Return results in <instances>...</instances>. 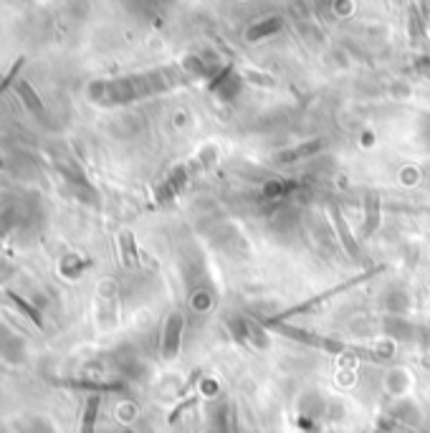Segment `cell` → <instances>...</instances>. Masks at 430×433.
I'll use <instances>...</instances> for the list:
<instances>
[{
  "label": "cell",
  "mask_w": 430,
  "mask_h": 433,
  "mask_svg": "<svg viewBox=\"0 0 430 433\" xmlns=\"http://www.w3.org/2000/svg\"><path fill=\"white\" fill-rule=\"evenodd\" d=\"M193 74L185 66H162L154 71H142L132 77L122 79H106V81H94L89 84V99L97 104H129L137 99L154 97L162 91H170L175 86L188 84Z\"/></svg>",
  "instance_id": "6da1fadb"
},
{
  "label": "cell",
  "mask_w": 430,
  "mask_h": 433,
  "mask_svg": "<svg viewBox=\"0 0 430 433\" xmlns=\"http://www.w3.org/2000/svg\"><path fill=\"white\" fill-rule=\"evenodd\" d=\"M215 160H218V147L208 145V147H202V150H198L193 157H188V160L180 162L177 168H173L165 175V180L160 182V188L154 190V203H157V205H167L170 200H175L195 175H200L202 170H208Z\"/></svg>",
  "instance_id": "7a4b0ae2"
},
{
  "label": "cell",
  "mask_w": 430,
  "mask_h": 433,
  "mask_svg": "<svg viewBox=\"0 0 430 433\" xmlns=\"http://www.w3.org/2000/svg\"><path fill=\"white\" fill-rule=\"evenodd\" d=\"M266 327H273L278 329L284 337L294 340V343H301V345H309V347H317V349H324V352H332V355H352V347L347 343H340V340H334V337H324V335H317V332H309V329H301V327H292V324H284V322H271L266 320Z\"/></svg>",
  "instance_id": "3957f363"
},
{
  "label": "cell",
  "mask_w": 430,
  "mask_h": 433,
  "mask_svg": "<svg viewBox=\"0 0 430 433\" xmlns=\"http://www.w3.org/2000/svg\"><path fill=\"white\" fill-rule=\"evenodd\" d=\"M380 271H382L380 266H375V269H369V271L360 274V276H354V279L342 281V284H337V287L326 289V292L317 294V297H312V299H306V301H301V304H296V307L286 309V312H281V315H278V317H271V320H273V322H284V320H289V317H294V315H301V312H306V309H314V307H317V304H321V301L332 299L334 294L349 292V289H352V287H357V284H362V281L372 279V276H375V274H380Z\"/></svg>",
  "instance_id": "277c9868"
},
{
  "label": "cell",
  "mask_w": 430,
  "mask_h": 433,
  "mask_svg": "<svg viewBox=\"0 0 430 433\" xmlns=\"http://www.w3.org/2000/svg\"><path fill=\"white\" fill-rule=\"evenodd\" d=\"M182 332H185V317L180 312H173V315L165 320V327H162V343H160V355L165 363H173L177 352L182 347Z\"/></svg>",
  "instance_id": "5b68a950"
},
{
  "label": "cell",
  "mask_w": 430,
  "mask_h": 433,
  "mask_svg": "<svg viewBox=\"0 0 430 433\" xmlns=\"http://www.w3.org/2000/svg\"><path fill=\"white\" fill-rule=\"evenodd\" d=\"M15 89V94H18V99L23 102V107H26L28 112L33 114L41 125H46V127H51V122H49V117H46V107H43V102H41V97H38V91L33 89V86L28 84L26 79H18V84L13 86Z\"/></svg>",
  "instance_id": "8992f818"
},
{
  "label": "cell",
  "mask_w": 430,
  "mask_h": 433,
  "mask_svg": "<svg viewBox=\"0 0 430 433\" xmlns=\"http://www.w3.org/2000/svg\"><path fill=\"white\" fill-rule=\"evenodd\" d=\"M329 213H332L334 231H337V236H340V241H342V246H344L347 256H352L354 261H360V244H357V238L352 236L349 226L344 223V216H342V210L332 203V205H329Z\"/></svg>",
  "instance_id": "52a82bcc"
},
{
  "label": "cell",
  "mask_w": 430,
  "mask_h": 433,
  "mask_svg": "<svg viewBox=\"0 0 430 433\" xmlns=\"http://www.w3.org/2000/svg\"><path fill=\"white\" fill-rule=\"evenodd\" d=\"M365 226H362V236H372L380 226V196L377 193H367L365 196Z\"/></svg>",
  "instance_id": "ba28073f"
},
{
  "label": "cell",
  "mask_w": 430,
  "mask_h": 433,
  "mask_svg": "<svg viewBox=\"0 0 430 433\" xmlns=\"http://www.w3.org/2000/svg\"><path fill=\"white\" fill-rule=\"evenodd\" d=\"M58 385H66V388H77V391H91V395H94V391H122L125 385L119 383H104V380H89V377H83V380H69V377H61V380H56Z\"/></svg>",
  "instance_id": "9c48e42d"
},
{
  "label": "cell",
  "mask_w": 430,
  "mask_h": 433,
  "mask_svg": "<svg viewBox=\"0 0 430 433\" xmlns=\"http://www.w3.org/2000/svg\"><path fill=\"white\" fill-rule=\"evenodd\" d=\"M99 405H102V395L94 393L89 398L83 400V411H81V433H94V423H97L99 416Z\"/></svg>",
  "instance_id": "30bf717a"
},
{
  "label": "cell",
  "mask_w": 430,
  "mask_h": 433,
  "mask_svg": "<svg viewBox=\"0 0 430 433\" xmlns=\"http://www.w3.org/2000/svg\"><path fill=\"white\" fill-rule=\"evenodd\" d=\"M3 297H6V299L10 301V304H15V307L21 309L23 315H26L28 320L33 322L35 327H38V329L43 327V320H41V315H38V309H35L33 304H28V301L23 299V297H18V294H15V292H10V289H6V292H3Z\"/></svg>",
  "instance_id": "8fae6325"
},
{
  "label": "cell",
  "mask_w": 430,
  "mask_h": 433,
  "mask_svg": "<svg viewBox=\"0 0 430 433\" xmlns=\"http://www.w3.org/2000/svg\"><path fill=\"white\" fill-rule=\"evenodd\" d=\"M119 249H122V261L125 266H137V244H134V233L129 228L119 233Z\"/></svg>",
  "instance_id": "7c38bea8"
},
{
  "label": "cell",
  "mask_w": 430,
  "mask_h": 433,
  "mask_svg": "<svg viewBox=\"0 0 430 433\" xmlns=\"http://www.w3.org/2000/svg\"><path fill=\"white\" fill-rule=\"evenodd\" d=\"M23 63H26V56H18L15 58V63L10 66V71L6 74V79L0 81V94H6L10 86L18 84V77H21V69H23Z\"/></svg>",
  "instance_id": "4fadbf2b"
},
{
  "label": "cell",
  "mask_w": 430,
  "mask_h": 433,
  "mask_svg": "<svg viewBox=\"0 0 430 433\" xmlns=\"http://www.w3.org/2000/svg\"><path fill=\"white\" fill-rule=\"evenodd\" d=\"M319 147H324V142H321V140L312 142V145H301V147H296V150H289V152H284L281 157H278V160H281V162H294V160H298V157H304V155L314 152V150H319Z\"/></svg>",
  "instance_id": "5bb4252c"
},
{
  "label": "cell",
  "mask_w": 430,
  "mask_h": 433,
  "mask_svg": "<svg viewBox=\"0 0 430 433\" xmlns=\"http://www.w3.org/2000/svg\"><path fill=\"white\" fill-rule=\"evenodd\" d=\"M281 26V21L278 18H273L271 23H261V26H253V29L248 31V38L250 41H256V38H261V36H269L271 29H278Z\"/></svg>",
  "instance_id": "9a60e30c"
},
{
  "label": "cell",
  "mask_w": 430,
  "mask_h": 433,
  "mask_svg": "<svg viewBox=\"0 0 430 433\" xmlns=\"http://www.w3.org/2000/svg\"><path fill=\"white\" fill-rule=\"evenodd\" d=\"M382 426L388 428V431H392V433H413L410 428L400 426V423H395V420H382Z\"/></svg>",
  "instance_id": "2e32d148"
},
{
  "label": "cell",
  "mask_w": 430,
  "mask_h": 433,
  "mask_svg": "<svg viewBox=\"0 0 430 433\" xmlns=\"http://www.w3.org/2000/svg\"><path fill=\"white\" fill-rule=\"evenodd\" d=\"M0 168H3V157H0Z\"/></svg>",
  "instance_id": "e0dca14e"
}]
</instances>
